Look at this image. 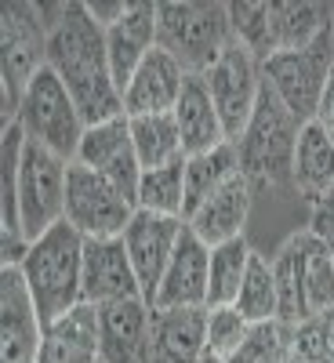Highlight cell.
I'll return each instance as SVG.
<instances>
[{"label": "cell", "mask_w": 334, "mask_h": 363, "mask_svg": "<svg viewBox=\"0 0 334 363\" xmlns=\"http://www.w3.org/2000/svg\"><path fill=\"white\" fill-rule=\"evenodd\" d=\"M48 69L66 84L87 128L128 116L124 95L109 69L106 29L87 15L84 0H69L62 22L48 33Z\"/></svg>", "instance_id": "6da1fadb"}, {"label": "cell", "mask_w": 334, "mask_h": 363, "mask_svg": "<svg viewBox=\"0 0 334 363\" xmlns=\"http://www.w3.org/2000/svg\"><path fill=\"white\" fill-rule=\"evenodd\" d=\"M84 244L87 240L69 222H58L44 236L29 240V251L18 269L44 327L84 301Z\"/></svg>", "instance_id": "7a4b0ae2"}, {"label": "cell", "mask_w": 334, "mask_h": 363, "mask_svg": "<svg viewBox=\"0 0 334 363\" xmlns=\"http://www.w3.org/2000/svg\"><path fill=\"white\" fill-rule=\"evenodd\" d=\"M233 44L229 4L218 0H171L160 4L157 48L167 51L189 77H204Z\"/></svg>", "instance_id": "3957f363"}, {"label": "cell", "mask_w": 334, "mask_h": 363, "mask_svg": "<svg viewBox=\"0 0 334 363\" xmlns=\"http://www.w3.org/2000/svg\"><path fill=\"white\" fill-rule=\"evenodd\" d=\"M15 124L22 128V135L29 142L51 149V153H58L69 164L77 160L84 131H87L73 95L66 91V84L55 77V69H48V66L33 77V84L26 87Z\"/></svg>", "instance_id": "277c9868"}, {"label": "cell", "mask_w": 334, "mask_h": 363, "mask_svg": "<svg viewBox=\"0 0 334 363\" xmlns=\"http://www.w3.org/2000/svg\"><path fill=\"white\" fill-rule=\"evenodd\" d=\"M48 66V29L37 4L11 0L0 11V77H4V128L15 124L26 87Z\"/></svg>", "instance_id": "5b68a950"}, {"label": "cell", "mask_w": 334, "mask_h": 363, "mask_svg": "<svg viewBox=\"0 0 334 363\" xmlns=\"http://www.w3.org/2000/svg\"><path fill=\"white\" fill-rule=\"evenodd\" d=\"M66 186H69V160L26 138L15 182L18 222L26 240H37L58 222H66Z\"/></svg>", "instance_id": "8992f818"}, {"label": "cell", "mask_w": 334, "mask_h": 363, "mask_svg": "<svg viewBox=\"0 0 334 363\" xmlns=\"http://www.w3.org/2000/svg\"><path fill=\"white\" fill-rule=\"evenodd\" d=\"M330 69H334V48H330V33H323L316 44L301 48V51H280V55L265 58L262 80L287 106V113L298 124H309L320 109Z\"/></svg>", "instance_id": "52a82bcc"}, {"label": "cell", "mask_w": 334, "mask_h": 363, "mask_svg": "<svg viewBox=\"0 0 334 363\" xmlns=\"http://www.w3.org/2000/svg\"><path fill=\"white\" fill-rule=\"evenodd\" d=\"M138 203L120 193L109 178L91 171L84 164H69V186H66V222L84 240H113L124 236L131 225Z\"/></svg>", "instance_id": "ba28073f"}, {"label": "cell", "mask_w": 334, "mask_h": 363, "mask_svg": "<svg viewBox=\"0 0 334 363\" xmlns=\"http://www.w3.org/2000/svg\"><path fill=\"white\" fill-rule=\"evenodd\" d=\"M204 84L215 99V109L222 116V128L229 142H240L255 116V106L262 99V62L244 48V44H229L218 62L204 73Z\"/></svg>", "instance_id": "9c48e42d"}, {"label": "cell", "mask_w": 334, "mask_h": 363, "mask_svg": "<svg viewBox=\"0 0 334 363\" xmlns=\"http://www.w3.org/2000/svg\"><path fill=\"white\" fill-rule=\"evenodd\" d=\"M44 320L18 265L0 272V363H40Z\"/></svg>", "instance_id": "30bf717a"}, {"label": "cell", "mask_w": 334, "mask_h": 363, "mask_svg": "<svg viewBox=\"0 0 334 363\" xmlns=\"http://www.w3.org/2000/svg\"><path fill=\"white\" fill-rule=\"evenodd\" d=\"M186 229L182 218H167V215H153V211H135L131 225L124 229V247H128V258H131V269L138 277V287H142V298L153 306L157 301V291H160V280L171 265V255L178 247V236Z\"/></svg>", "instance_id": "8fae6325"}, {"label": "cell", "mask_w": 334, "mask_h": 363, "mask_svg": "<svg viewBox=\"0 0 334 363\" xmlns=\"http://www.w3.org/2000/svg\"><path fill=\"white\" fill-rule=\"evenodd\" d=\"M77 164L99 171L102 178H109L120 193H128L138 203V182H142V160L131 138V116H116L106 124H95L84 131Z\"/></svg>", "instance_id": "7c38bea8"}, {"label": "cell", "mask_w": 334, "mask_h": 363, "mask_svg": "<svg viewBox=\"0 0 334 363\" xmlns=\"http://www.w3.org/2000/svg\"><path fill=\"white\" fill-rule=\"evenodd\" d=\"M207 287H211V247L186 225L160 280L153 309H207Z\"/></svg>", "instance_id": "4fadbf2b"}, {"label": "cell", "mask_w": 334, "mask_h": 363, "mask_svg": "<svg viewBox=\"0 0 334 363\" xmlns=\"http://www.w3.org/2000/svg\"><path fill=\"white\" fill-rule=\"evenodd\" d=\"M142 298L138 277L131 269L124 240H87L84 244V301L87 306H116V301Z\"/></svg>", "instance_id": "5bb4252c"}, {"label": "cell", "mask_w": 334, "mask_h": 363, "mask_svg": "<svg viewBox=\"0 0 334 363\" xmlns=\"http://www.w3.org/2000/svg\"><path fill=\"white\" fill-rule=\"evenodd\" d=\"M102 363H153V306L145 298L102 306Z\"/></svg>", "instance_id": "9a60e30c"}, {"label": "cell", "mask_w": 334, "mask_h": 363, "mask_svg": "<svg viewBox=\"0 0 334 363\" xmlns=\"http://www.w3.org/2000/svg\"><path fill=\"white\" fill-rule=\"evenodd\" d=\"M157 22H160V4L131 0V11L120 18L113 29H106L109 69H113V80L120 87V95H124V87L138 73V66L157 51Z\"/></svg>", "instance_id": "2e32d148"}, {"label": "cell", "mask_w": 334, "mask_h": 363, "mask_svg": "<svg viewBox=\"0 0 334 363\" xmlns=\"http://www.w3.org/2000/svg\"><path fill=\"white\" fill-rule=\"evenodd\" d=\"M186 225L204 240L207 247H222V244H229V240L247 236V225H251V186H247L244 171H240L233 182H226L215 196H207L186 218Z\"/></svg>", "instance_id": "e0dca14e"}, {"label": "cell", "mask_w": 334, "mask_h": 363, "mask_svg": "<svg viewBox=\"0 0 334 363\" xmlns=\"http://www.w3.org/2000/svg\"><path fill=\"white\" fill-rule=\"evenodd\" d=\"M186 69H182L167 51H153L138 66L131 84L124 87V113L135 116H157V113H174L182 87H186Z\"/></svg>", "instance_id": "ac0fdd59"}, {"label": "cell", "mask_w": 334, "mask_h": 363, "mask_svg": "<svg viewBox=\"0 0 334 363\" xmlns=\"http://www.w3.org/2000/svg\"><path fill=\"white\" fill-rule=\"evenodd\" d=\"M40 363H102V316L95 306H80L44 327Z\"/></svg>", "instance_id": "d6986e66"}, {"label": "cell", "mask_w": 334, "mask_h": 363, "mask_svg": "<svg viewBox=\"0 0 334 363\" xmlns=\"http://www.w3.org/2000/svg\"><path fill=\"white\" fill-rule=\"evenodd\" d=\"M174 124L182 135V149L186 157L196 153H211L229 142L226 128H222V116L215 109V99L204 84V77H186V87H182V99L174 106Z\"/></svg>", "instance_id": "ffe728a7"}, {"label": "cell", "mask_w": 334, "mask_h": 363, "mask_svg": "<svg viewBox=\"0 0 334 363\" xmlns=\"http://www.w3.org/2000/svg\"><path fill=\"white\" fill-rule=\"evenodd\" d=\"M207 309H153V363H200Z\"/></svg>", "instance_id": "44dd1931"}, {"label": "cell", "mask_w": 334, "mask_h": 363, "mask_svg": "<svg viewBox=\"0 0 334 363\" xmlns=\"http://www.w3.org/2000/svg\"><path fill=\"white\" fill-rule=\"evenodd\" d=\"M294 262H298V284H301V309L309 316H320L334 306V255L306 229L291 236Z\"/></svg>", "instance_id": "7402d4cb"}, {"label": "cell", "mask_w": 334, "mask_h": 363, "mask_svg": "<svg viewBox=\"0 0 334 363\" xmlns=\"http://www.w3.org/2000/svg\"><path fill=\"white\" fill-rule=\"evenodd\" d=\"M294 182H298V193L306 196L309 207L334 189V138L316 124V120H309V124L298 131Z\"/></svg>", "instance_id": "603a6c76"}, {"label": "cell", "mask_w": 334, "mask_h": 363, "mask_svg": "<svg viewBox=\"0 0 334 363\" xmlns=\"http://www.w3.org/2000/svg\"><path fill=\"white\" fill-rule=\"evenodd\" d=\"M240 174V149L236 142H226L211 153H196V157H186V218L193 211L215 196L226 182H233Z\"/></svg>", "instance_id": "cb8c5ba5"}, {"label": "cell", "mask_w": 334, "mask_h": 363, "mask_svg": "<svg viewBox=\"0 0 334 363\" xmlns=\"http://www.w3.org/2000/svg\"><path fill=\"white\" fill-rule=\"evenodd\" d=\"M330 29V4H272V48L280 51H301L316 44Z\"/></svg>", "instance_id": "d4e9b609"}, {"label": "cell", "mask_w": 334, "mask_h": 363, "mask_svg": "<svg viewBox=\"0 0 334 363\" xmlns=\"http://www.w3.org/2000/svg\"><path fill=\"white\" fill-rule=\"evenodd\" d=\"M131 138L138 149L142 171L153 167H167L186 160V149H182V135L174 124V113H157V116H135L131 120Z\"/></svg>", "instance_id": "484cf974"}, {"label": "cell", "mask_w": 334, "mask_h": 363, "mask_svg": "<svg viewBox=\"0 0 334 363\" xmlns=\"http://www.w3.org/2000/svg\"><path fill=\"white\" fill-rule=\"evenodd\" d=\"M255 247L247 244V236L229 240L222 247H211V287H207V309L218 306H236V294L244 287L247 265H251Z\"/></svg>", "instance_id": "4316f807"}, {"label": "cell", "mask_w": 334, "mask_h": 363, "mask_svg": "<svg viewBox=\"0 0 334 363\" xmlns=\"http://www.w3.org/2000/svg\"><path fill=\"white\" fill-rule=\"evenodd\" d=\"M236 313L251 327L262 323H280V298H277V277H272V262L265 255H251L244 287L236 294Z\"/></svg>", "instance_id": "83f0119b"}, {"label": "cell", "mask_w": 334, "mask_h": 363, "mask_svg": "<svg viewBox=\"0 0 334 363\" xmlns=\"http://www.w3.org/2000/svg\"><path fill=\"white\" fill-rule=\"evenodd\" d=\"M284 363H334V306L301 323H284Z\"/></svg>", "instance_id": "f1b7e54d"}, {"label": "cell", "mask_w": 334, "mask_h": 363, "mask_svg": "<svg viewBox=\"0 0 334 363\" xmlns=\"http://www.w3.org/2000/svg\"><path fill=\"white\" fill-rule=\"evenodd\" d=\"M138 211H153V215H167V218L186 222V160L142 171Z\"/></svg>", "instance_id": "f546056e"}, {"label": "cell", "mask_w": 334, "mask_h": 363, "mask_svg": "<svg viewBox=\"0 0 334 363\" xmlns=\"http://www.w3.org/2000/svg\"><path fill=\"white\" fill-rule=\"evenodd\" d=\"M233 40L244 44L258 62L277 55L272 48V4H229Z\"/></svg>", "instance_id": "4dcf8cb0"}, {"label": "cell", "mask_w": 334, "mask_h": 363, "mask_svg": "<svg viewBox=\"0 0 334 363\" xmlns=\"http://www.w3.org/2000/svg\"><path fill=\"white\" fill-rule=\"evenodd\" d=\"M251 323L236 313V306H218V309H207V352H215L222 359H233L251 338Z\"/></svg>", "instance_id": "1f68e13d"}, {"label": "cell", "mask_w": 334, "mask_h": 363, "mask_svg": "<svg viewBox=\"0 0 334 363\" xmlns=\"http://www.w3.org/2000/svg\"><path fill=\"white\" fill-rule=\"evenodd\" d=\"M229 363H284V323H262Z\"/></svg>", "instance_id": "d6a6232c"}, {"label": "cell", "mask_w": 334, "mask_h": 363, "mask_svg": "<svg viewBox=\"0 0 334 363\" xmlns=\"http://www.w3.org/2000/svg\"><path fill=\"white\" fill-rule=\"evenodd\" d=\"M309 233L334 255V189L313 203V211H309Z\"/></svg>", "instance_id": "836d02e7"}, {"label": "cell", "mask_w": 334, "mask_h": 363, "mask_svg": "<svg viewBox=\"0 0 334 363\" xmlns=\"http://www.w3.org/2000/svg\"><path fill=\"white\" fill-rule=\"evenodd\" d=\"M84 8L102 29H113L120 18L131 11V0H84Z\"/></svg>", "instance_id": "e575fe53"}, {"label": "cell", "mask_w": 334, "mask_h": 363, "mask_svg": "<svg viewBox=\"0 0 334 363\" xmlns=\"http://www.w3.org/2000/svg\"><path fill=\"white\" fill-rule=\"evenodd\" d=\"M313 120L334 138V69H330V80H327V87H323V99H320V109H316Z\"/></svg>", "instance_id": "d590c367"}, {"label": "cell", "mask_w": 334, "mask_h": 363, "mask_svg": "<svg viewBox=\"0 0 334 363\" xmlns=\"http://www.w3.org/2000/svg\"><path fill=\"white\" fill-rule=\"evenodd\" d=\"M200 363H229V359H222V356H215V352H204Z\"/></svg>", "instance_id": "8d00e7d4"}, {"label": "cell", "mask_w": 334, "mask_h": 363, "mask_svg": "<svg viewBox=\"0 0 334 363\" xmlns=\"http://www.w3.org/2000/svg\"><path fill=\"white\" fill-rule=\"evenodd\" d=\"M327 33H330V48H334V4H330V29Z\"/></svg>", "instance_id": "74e56055"}]
</instances>
